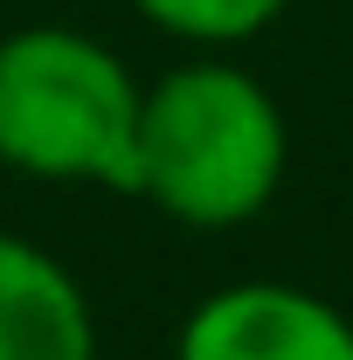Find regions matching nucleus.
Masks as SVG:
<instances>
[{
  "label": "nucleus",
  "instance_id": "obj_3",
  "mask_svg": "<svg viewBox=\"0 0 353 360\" xmlns=\"http://www.w3.org/2000/svg\"><path fill=\"white\" fill-rule=\"evenodd\" d=\"M174 360H353V319L305 284H222L180 319Z\"/></svg>",
  "mask_w": 353,
  "mask_h": 360
},
{
  "label": "nucleus",
  "instance_id": "obj_2",
  "mask_svg": "<svg viewBox=\"0 0 353 360\" xmlns=\"http://www.w3.org/2000/svg\"><path fill=\"white\" fill-rule=\"evenodd\" d=\"M139 77L97 35L56 21L0 35V167L139 194Z\"/></svg>",
  "mask_w": 353,
  "mask_h": 360
},
{
  "label": "nucleus",
  "instance_id": "obj_1",
  "mask_svg": "<svg viewBox=\"0 0 353 360\" xmlns=\"http://www.w3.org/2000/svg\"><path fill=\"white\" fill-rule=\"evenodd\" d=\"M291 160L284 111L236 63H180L146 84L139 111V201L187 229H236L264 215Z\"/></svg>",
  "mask_w": 353,
  "mask_h": 360
},
{
  "label": "nucleus",
  "instance_id": "obj_4",
  "mask_svg": "<svg viewBox=\"0 0 353 360\" xmlns=\"http://www.w3.org/2000/svg\"><path fill=\"white\" fill-rule=\"evenodd\" d=\"M0 360H97L90 298L49 250L0 229Z\"/></svg>",
  "mask_w": 353,
  "mask_h": 360
},
{
  "label": "nucleus",
  "instance_id": "obj_5",
  "mask_svg": "<svg viewBox=\"0 0 353 360\" xmlns=\"http://www.w3.org/2000/svg\"><path fill=\"white\" fill-rule=\"evenodd\" d=\"M153 28H167L180 42H201V49H229V42H250L264 35L270 21L291 7V0H132Z\"/></svg>",
  "mask_w": 353,
  "mask_h": 360
}]
</instances>
